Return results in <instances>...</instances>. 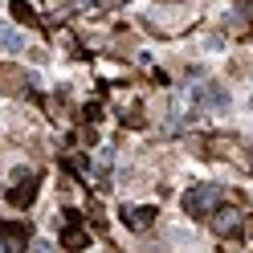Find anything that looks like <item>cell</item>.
<instances>
[{
  "mask_svg": "<svg viewBox=\"0 0 253 253\" xmlns=\"http://www.w3.org/2000/svg\"><path fill=\"white\" fill-rule=\"evenodd\" d=\"M188 98H192L196 106H204V110H225V106H229V94L220 90V86H212V82L192 86V90H188Z\"/></svg>",
  "mask_w": 253,
  "mask_h": 253,
  "instance_id": "2",
  "label": "cell"
},
{
  "mask_svg": "<svg viewBox=\"0 0 253 253\" xmlns=\"http://www.w3.org/2000/svg\"><path fill=\"white\" fill-rule=\"evenodd\" d=\"M220 200H225L220 184H196V188H188V196H184V212L188 216H209L212 209H220Z\"/></svg>",
  "mask_w": 253,
  "mask_h": 253,
  "instance_id": "1",
  "label": "cell"
},
{
  "mask_svg": "<svg viewBox=\"0 0 253 253\" xmlns=\"http://www.w3.org/2000/svg\"><path fill=\"white\" fill-rule=\"evenodd\" d=\"M123 220H126V229L143 233V229H151V220H155V209H123Z\"/></svg>",
  "mask_w": 253,
  "mask_h": 253,
  "instance_id": "6",
  "label": "cell"
},
{
  "mask_svg": "<svg viewBox=\"0 0 253 253\" xmlns=\"http://www.w3.org/2000/svg\"><path fill=\"white\" fill-rule=\"evenodd\" d=\"M86 241H90V237L74 225V212H70V225H66V233H61V245H66V249H82Z\"/></svg>",
  "mask_w": 253,
  "mask_h": 253,
  "instance_id": "8",
  "label": "cell"
},
{
  "mask_svg": "<svg viewBox=\"0 0 253 253\" xmlns=\"http://www.w3.org/2000/svg\"><path fill=\"white\" fill-rule=\"evenodd\" d=\"M212 229H216V237H233L237 229H241V212H233V209H212Z\"/></svg>",
  "mask_w": 253,
  "mask_h": 253,
  "instance_id": "4",
  "label": "cell"
},
{
  "mask_svg": "<svg viewBox=\"0 0 253 253\" xmlns=\"http://www.w3.org/2000/svg\"><path fill=\"white\" fill-rule=\"evenodd\" d=\"M29 237H33V229H29V220H8L4 229H0V245L4 249H17V245H25Z\"/></svg>",
  "mask_w": 253,
  "mask_h": 253,
  "instance_id": "3",
  "label": "cell"
},
{
  "mask_svg": "<svg viewBox=\"0 0 253 253\" xmlns=\"http://www.w3.org/2000/svg\"><path fill=\"white\" fill-rule=\"evenodd\" d=\"M33 196H37V184H33V176H29V171H17V188L8 192V200L21 209V204H33Z\"/></svg>",
  "mask_w": 253,
  "mask_h": 253,
  "instance_id": "5",
  "label": "cell"
},
{
  "mask_svg": "<svg viewBox=\"0 0 253 253\" xmlns=\"http://www.w3.org/2000/svg\"><path fill=\"white\" fill-rule=\"evenodd\" d=\"M21 49H25V37H21L12 25L0 21V53H21Z\"/></svg>",
  "mask_w": 253,
  "mask_h": 253,
  "instance_id": "7",
  "label": "cell"
},
{
  "mask_svg": "<svg viewBox=\"0 0 253 253\" xmlns=\"http://www.w3.org/2000/svg\"><path fill=\"white\" fill-rule=\"evenodd\" d=\"M12 21H25V25H33L37 21V12L25 4V0H12Z\"/></svg>",
  "mask_w": 253,
  "mask_h": 253,
  "instance_id": "9",
  "label": "cell"
}]
</instances>
